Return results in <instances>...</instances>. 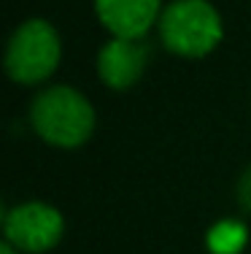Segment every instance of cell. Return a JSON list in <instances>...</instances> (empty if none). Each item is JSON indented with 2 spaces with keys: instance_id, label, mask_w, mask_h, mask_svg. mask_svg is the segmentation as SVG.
<instances>
[{
  "instance_id": "1",
  "label": "cell",
  "mask_w": 251,
  "mask_h": 254,
  "mask_svg": "<svg viewBox=\"0 0 251 254\" xmlns=\"http://www.w3.org/2000/svg\"><path fill=\"white\" fill-rule=\"evenodd\" d=\"M35 135L59 149H76L95 132V108L79 89L57 84L38 92L30 103Z\"/></svg>"
},
{
  "instance_id": "2",
  "label": "cell",
  "mask_w": 251,
  "mask_h": 254,
  "mask_svg": "<svg viewBox=\"0 0 251 254\" xmlns=\"http://www.w3.org/2000/svg\"><path fill=\"white\" fill-rule=\"evenodd\" d=\"M157 25L162 46L178 57H205L224 35L222 16L208 0H173Z\"/></svg>"
},
{
  "instance_id": "3",
  "label": "cell",
  "mask_w": 251,
  "mask_h": 254,
  "mask_svg": "<svg viewBox=\"0 0 251 254\" xmlns=\"http://www.w3.org/2000/svg\"><path fill=\"white\" fill-rule=\"evenodd\" d=\"M62 44L54 25L46 19H27L14 30L5 46V73L16 84H41L57 70Z\"/></svg>"
},
{
  "instance_id": "4",
  "label": "cell",
  "mask_w": 251,
  "mask_h": 254,
  "mask_svg": "<svg viewBox=\"0 0 251 254\" xmlns=\"http://www.w3.org/2000/svg\"><path fill=\"white\" fill-rule=\"evenodd\" d=\"M65 233L62 214L49 203H19L3 214V235L5 244L16 252L41 254L59 244Z\"/></svg>"
},
{
  "instance_id": "5",
  "label": "cell",
  "mask_w": 251,
  "mask_h": 254,
  "mask_svg": "<svg viewBox=\"0 0 251 254\" xmlns=\"http://www.w3.org/2000/svg\"><path fill=\"white\" fill-rule=\"evenodd\" d=\"M149 63V46L143 38H113L98 54V76L111 89H130L141 81Z\"/></svg>"
},
{
  "instance_id": "6",
  "label": "cell",
  "mask_w": 251,
  "mask_h": 254,
  "mask_svg": "<svg viewBox=\"0 0 251 254\" xmlns=\"http://www.w3.org/2000/svg\"><path fill=\"white\" fill-rule=\"evenodd\" d=\"M95 14L116 38H143L159 22L162 0H95Z\"/></svg>"
},
{
  "instance_id": "7",
  "label": "cell",
  "mask_w": 251,
  "mask_h": 254,
  "mask_svg": "<svg viewBox=\"0 0 251 254\" xmlns=\"http://www.w3.org/2000/svg\"><path fill=\"white\" fill-rule=\"evenodd\" d=\"M246 246V227L241 222H219L208 230V249L213 254H238Z\"/></svg>"
},
{
  "instance_id": "8",
  "label": "cell",
  "mask_w": 251,
  "mask_h": 254,
  "mask_svg": "<svg viewBox=\"0 0 251 254\" xmlns=\"http://www.w3.org/2000/svg\"><path fill=\"white\" fill-rule=\"evenodd\" d=\"M235 195H238V203H241V208L251 214V165L246 168V171H243V176L238 179Z\"/></svg>"
},
{
  "instance_id": "9",
  "label": "cell",
  "mask_w": 251,
  "mask_h": 254,
  "mask_svg": "<svg viewBox=\"0 0 251 254\" xmlns=\"http://www.w3.org/2000/svg\"><path fill=\"white\" fill-rule=\"evenodd\" d=\"M0 254H16V249H14L11 244H5V241H3V246H0Z\"/></svg>"
}]
</instances>
